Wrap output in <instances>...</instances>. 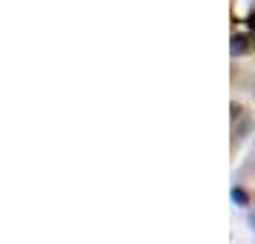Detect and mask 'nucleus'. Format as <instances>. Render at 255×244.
I'll list each match as a JSON object with an SVG mask.
<instances>
[{
    "label": "nucleus",
    "mask_w": 255,
    "mask_h": 244,
    "mask_svg": "<svg viewBox=\"0 0 255 244\" xmlns=\"http://www.w3.org/2000/svg\"><path fill=\"white\" fill-rule=\"evenodd\" d=\"M232 86L255 95V0H230Z\"/></svg>",
    "instance_id": "nucleus-1"
},
{
    "label": "nucleus",
    "mask_w": 255,
    "mask_h": 244,
    "mask_svg": "<svg viewBox=\"0 0 255 244\" xmlns=\"http://www.w3.org/2000/svg\"><path fill=\"white\" fill-rule=\"evenodd\" d=\"M235 198H238V207L247 213L250 227H253V233H255V150H253V155L244 161L241 170H238V178H235Z\"/></svg>",
    "instance_id": "nucleus-2"
}]
</instances>
